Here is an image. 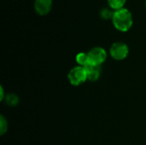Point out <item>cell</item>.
I'll use <instances>...</instances> for the list:
<instances>
[{
	"label": "cell",
	"mask_w": 146,
	"mask_h": 145,
	"mask_svg": "<svg viewBox=\"0 0 146 145\" xmlns=\"http://www.w3.org/2000/svg\"><path fill=\"white\" fill-rule=\"evenodd\" d=\"M87 54L91 64L101 66L107 59V52L102 47H94L91 49Z\"/></svg>",
	"instance_id": "obj_4"
},
{
	"label": "cell",
	"mask_w": 146,
	"mask_h": 145,
	"mask_svg": "<svg viewBox=\"0 0 146 145\" xmlns=\"http://www.w3.org/2000/svg\"><path fill=\"white\" fill-rule=\"evenodd\" d=\"M110 53L112 58L116 61H122L126 59L129 54V48L126 43L115 42L114 43L110 50Z\"/></svg>",
	"instance_id": "obj_3"
},
{
	"label": "cell",
	"mask_w": 146,
	"mask_h": 145,
	"mask_svg": "<svg viewBox=\"0 0 146 145\" xmlns=\"http://www.w3.org/2000/svg\"><path fill=\"white\" fill-rule=\"evenodd\" d=\"M145 6H146V1H145Z\"/></svg>",
	"instance_id": "obj_12"
},
{
	"label": "cell",
	"mask_w": 146,
	"mask_h": 145,
	"mask_svg": "<svg viewBox=\"0 0 146 145\" xmlns=\"http://www.w3.org/2000/svg\"><path fill=\"white\" fill-rule=\"evenodd\" d=\"M52 8V0H34V9L39 15H48Z\"/></svg>",
	"instance_id": "obj_5"
},
{
	"label": "cell",
	"mask_w": 146,
	"mask_h": 145,
	"mask_svg": "<svg viewBox=\"0 0 146 145\" xmlns=\"http://www.w3.org/2000/svg\"><path fill=\"white\" fill-rule=\"evenodd\" d=\"M69 83L74 86H79L87 80L86 70L84 67L77 66L73 68L68 73Z\"/></svg>",
	"instance_id": "obj_2"
},
{
	"label": "cell",
	"mask_w": 146,
	"mask_h": 145,
	"mask_svg": "<svg viewBox=\"0 0 146 145\" xmlns=\"http://www.w3.org/2000/svg\"><path fill=\"white\" fill-rule=\"evenodd\" d=\"M87 73V80L90 81H97L102 73L101 66L94 65V64H88L86 67H85Z\"/></svg>",
	"instance_id": "obj_6"
},
{
	"label": "cell",
	"mask_w": 146,
	"mask_h": 145,
	"mask_svg": "<svg viewBox=\"0 0 146 145\" xmlns=\"http://www.w3.org/2000/svg\"><path fill=\"white\" fill-rule=\"evenodd\" d=\"M126 2L127 0H108V4L112 9L115 11V10L123 9Z\"/></svg>",
	"instance_id": "obj_9"
},
{
	"label": "cell",
	"mask_w": 146,
	"mask_h": 145,
	"mask_svg": "<svg viewBox=\"0 0 146 145\" xmlns=\"http://www.w3.org/2000/svg\"><path fill=\"white\" fill-rule=\"evenodd\" d=\"M4 100H5L6 104L9 106H11V107L16 106L19 103V97H17V95H15L14 93L7 94L6 97H4Z\"/></svg>",
	"instance_id": "obj_8"
},
{
	"label": "cell",
	"mask_w": 146,
	"mask_h": 145,
	"mask_svg": "<svg viewBox=\"0 0 146 145\" xmlns=\"http://www.w3.org/2000/svg\"><path fill=\"white\" fill-rule=\"evenodd\" d=\"M114 26L120 32H127L133 24V15L126 8L114 11L112 17Z\"/></svg>",
	"instance_id": "obj_1"
},
{
	"label": "cell",
	"mask_w": 146,
	"mask_h": 145,
	"mask_svg": "<svg viewBox=\"0 0 146 145\" xmlns=\"http://www.w3.org/2000/svg\"><path fill=\"white\" fill-rule=\"evenodd\" d=\"M100 15H101V17L103 19H105V20H109V19H111L112 20V17H113V15H114V11L112 12L111 9H103L100 12Z\"/></svg>",
	"instance_id": "obj_10"
},
{
	"label": "cell",
	"mask_w": 146,
	"mask_h": 145,
	"mask_svg": "<svg viewBox=\"0 0 146 145\" xmlns=\"http://www.w3.org/2000/svg\"><path fill=\"white\" fill-rule=\"evenodd\" d=\"M0 130H1L0 131L1 135H3L8 130V122L5 120L4 116L3 115L0 116Z\"/></svg>",
	"instance_id": "obj_11"
},
{
	"label": "cell",
	"mask_w": 146,
	"mask_h": 145,
	"mask_svg": "<svg viewBox=\"0 0 146 145\" xmlns=\"http://www.w3.org/2000/svg\"><path fill=\"white\" fill-rule=\"evenodd\" d=\"M75 60L77 62V63L79 64V66L81 67H86L88 64H90L89 62V57H88V54L85 53V52H80L77 54Z\"/></svg>",
	"instance_id": "obj_7"
}]
</instances>
